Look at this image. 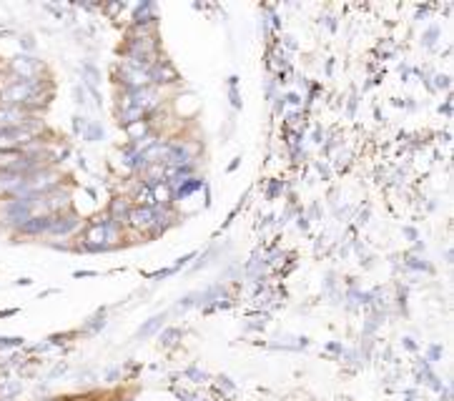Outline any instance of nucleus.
I'll return each mask as SVG.
<instances>
[{
  "mask_svg": "<svg viewBox=\"0 0 454 401\" xmlns=\"http://www.w3.org/2000/svg\"><path fill=\"white\" fill-rule=\"evenodd\" d=\"M35 93H38V83L35 80H15V83H10L6 91L0 93V98L18 108L20 103H30L35 98Z\"/></svg>",
  "mask_w": 454,
  "mask_h": 401,
  "instance_id": "f257e3e1",
  "label": "nucleus"
},
{
  "mask_svg": "<svg viewBox=\"0 0 454 401\" xmlns=\"http://www.w3.org/2000/svg\"><path fill=\"white\" fill-rule=\"evenodd\" d=\"M33 208H35L33 198H30V196H20V198H15V201H10V204L6 206V216H8V221H13V224L23 226L28 218H30Z\"/></svg>",
  "mask_w": 454,
  "mask_h": 401,
  "instance_id": "f03ea898",
  "label": "nucleus"
},
{
  "mask_svg": "<svg viewBox=\"0 0 454 401\" xmlns=\"http://www.w3.org/2000/svg\"><path fill=\"white\" fill-rule=\"evenodd\" d=\"M23 186H26V173L3 168L0 171V193H20L23 196Z\"/></svg>",
  "mask_w": 454,
  "mask_h": 401,
  "instance_id": "7ed1b4c3",
  "label": "nucleus"
},
{
  "mask_svg": "<svg viewBox=\"0 0 454 401\" xmlns=\"http://www.w3.org/2000/svg\"><path fill=\"white\" fill-rule=\"evenodd\" d=\"M113 238V226H105V224H93L86 233V246L93 251H98L105 246V241Z\"/></svg>",
  "mask_w": 454,
  "mask_h": 401,
  "instance_id": "20e7f679",
  "label": "nucleus"
},
{
  "mask_svg": "<svg viewBox=\"0 0 454 401\" xmlns=\"http://www.w3.org/2000/svg\"><path fill=\"white\" fill-rule=\"evenodd\" d=\"M28 118L26 113L15 108V105H8V108H0V131H10V128H20L26 125Z\"/></svg>",
  "mask_w": 454,
  "mask_h": 401,
  "instance_id": "39448f33",
  "label": "nucleus"
},
{
  "mask_svg": "<svg viewBox=\"0 0 454 401\" xmlns=\"http://www.w3.org/2000/svg\"><path fill=\"white\" fill-rule=\"evenodd\" d=\"M13 71L18 73L23 80H33L40 73V63L35 58H28V55H18L13 60Z\"/></svg>",
  "mask_w": 454,
  "mask_h": 401,
  "instance_id": "423d86ee",
  "label": "nucleus"
},
{
  "mask_svg": "<svg viewBox=\"0 0 454 401\" xmlns=\"http://www.w3.org/2000/svg\"><path fill=\"white\" fill-rule=\"evenodd\" d=\"M166 163L168 166H189L191 163V153H189L186 145L173 143L166 148Z\"/></svg>",
  "mask_w": 454,
  "mask_h": 401,
  "instance_id": "0eeeda50",
  "label": "nucleus"
},
{
  "mask_svg": "<svg viewBox=\"0 0 454 401\" xmlns=\"http://www.w3.org/2000/svg\"><path fill=\"white\" fill-rule=\"evenodd\" d=\"M153 221H156V208H151V206H141L131 213V224L136 229H148Z\"/></svg>",
  "mask_w": 454,
  "mask_h": 401,
  "instance_id": "6e6552de",
  "label": "nucleus"
},
{
  "mask_svg": "<svg viewBox=\"0 0 454 401\" xmlns=\"http://www.w3.org/2000/svg\"><path fill=\"white\" fill-rule=\"evenodd\" d=\"M51 224H53L51 216H38V218H28L26 224L18 226V229L23 231V233H43V231L51 229Z\"/></svg>",
  "mask_w": 454,
  "mask_h": 401,
  "instance_id": "1a4fd4ad",
  "label": "nucleus"
},
{
  "mask_svg": "<svg viewBox=\"0 0 454 401\" xmlns=\"http://www.w3.org/2000/svg\"><path fill=\"white\" fill-rule=\"evenodd\" d=\"M78 226V218L76 216H66V218H53L51 224V233H55V236H66V233H71L73 229Z\"/></svg>",
  "mask_w": 454,
  "mask_h": 401,
  "instance_id": "9d476101",
  "label": "nucleus"
},
{
  "mask_svg": "<svg viewBox=\"0 0 454 401\" xmlns=\"http://www.w3.org/2000/svg\"><path fill=\"white\" fill-rule=\"evenodd\" d=\"M164 319H166L164 314H161V316H153V319H151V321H148V323H146V326H141L139 334H136V339H146V336H148V334H153V331H156L158 326L164 323Z\"/></svg>",
  "mask_w": 454,
  "mask_h": 401,
  "instance_id": "9b49d317",
  "label": "nucleus"
},
{
  "mask_svg": "<svg viewBox=\"0 0 454 401\" xmlns=\"http://www.w3.org/2000/svg\"><path fill=\"white\" fill-rule=\"evenodd\" d=\"M196 188H201V181H196V178H189V181H186V184L176 191V196L184 198V196H189V193L196 191Z\"/></svg>",
  "mask_w": 454,
  "mask_h": 401,
  "instance_id": "f8f14e48",
  "label": "nucleus"
},
{
  "mask_svg": "<svg viewBox=\"0 0 454 401\" xmlns=\"http://www.w3.org/2000/svg\"><path fill=\"white\" fill-rule=\"evenodd\" d=\"M111 213H113V221L123 218L125 213H128V206H125V201H116V204H113V208H111Z\"/></svg>",
  "mask_w": 454,
  "mask_h": 401,
  "instance_id": "ddd939ff",
  "label": "nucleus"
},
{
  "mask_svg": "<svg viewBox=\"0 0 454 401\" xmlns=\"http://www.w3.org/2000/svg\"><path fill=\"white\" fill-rule=\"evenodd\" d=\"M83 73L88 75V83H91V88L98 83V71H96L93 66H83Z\"/></svg>",
  "mask_w": 454,
  "mask_h": 401,
  "instance_id": "4468645a",
  "label": "nucleus"
},
{
  "mask_svg": "<svg viewBox=\"0 0 454 401\" xmlns=\"http://www.w3.org/2000/svg\"><path fill=\"white\" fill-rule=\"evenodd\" d=\"M103 136V128H101L98 123H91V128H88V141H96Z\"/></svg>",
  "mask_w": 454,
  "mask_h": 401,
  "instance_id": "2eb2a0df",
  "label": "nucleus"
},
{
  "mask_svg": "<svg viewBox=\"0 0 454 401\" xmlns=\"http://www.w3.org/2000/svg\"><path fill=\"white\" fill-rule=\"evenodd\" d=\"M23 48H28V51H33V48H35V43H33V38H30V35H26V38H23Z\"/></svg>",
  "mask_w": 454,
  "mask_h": 401,
  "instance_id": "dca6fc26",
  "label": "nucleus"
}]
</instances>
